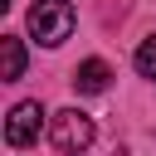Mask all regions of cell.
I'll use <instances>...</instances> for the list:
<instances>
[{"label": "cell", "instance_id": "3957f363", "mask_svg": "<svg viewBox=\"0 0 156 156\" xmlns=\"http://www.w3.org/2000/svg\"><path fill=\"white\" fill-rule=\"evenodd\" d=\"M39 127H44V107L39 102H15L10 117H5V141L10 146H29L39 136Z\"/></svg>", "mask_w": 156, "mask_h": 156}, {"label": "cell", "instance_id": "277c9868", "mask_svg": "<svg viewBox=\"0 0 156 156\" xmlns=\"http://www.w3.org/2000/svg\"><path fill=\"white\" fill-rule=\"evenodd\" d=\"M107 83H112V68L102 58H88V63L73 68V88L78 93H107Z\"/></svg>", "mask_w": 156, "mask_h": 156}, {"label": "cell", "instance_id": "6da1fadb", "mask_svg": "<svg viewBox=\"0 0 156 156\" xmlns=\"http://www.w3.org/2000/svg\"><path fill=\"white\" fill-rule=\"evenodd\" d=\"M29 34L39 39V44H63L68 34H73V5L68 0H34L29 5Z\"/></svg>", "mask_w": 156, "mask_h": 156}, {"label": "cell", "instance_id": "5b68a950", "mask_svg": "<svg viewBox=\"0 0 156 156\" xmlns=\"http://www.w3.org/2000/svg\"><path fill=\"white\" fill-rule=\"evenodd\" d=\"M0 78H5V83L24 78V44H20L15 34H0Z\"/></svg>", "mask_w": 156, "mask_h": 156}, {"label": "cell", "instance_id": "8992f818", "mask_svg": "<svg viewBox=\"0 0 156 156\" xmlns=\"http://www.w3.org/2000/svg\"><path fill=\"white\" fill-rule=\"evenodd\" d=\"M136 73L156 83V34H146V39H141V49H136Z\"/></svg>", "mask_w": 156, "mask_h": 156}, {"label": "cell", "instance_id": "7a4b0ae2", "mask_svg": "<svg viewBox=\"0 0 156 156\" xmlns=\"http://www.w3.org/2000/svg\"><path fill=\"white\" fill-rule=\"evenodd\" d=\"M93 117L88 112H78V107H63V112H54L49 117V141L63 151V156H78V151H88L93 146Z\"/></svg>", "mask_w": 156, "mask_h": 156}]
</instances>
